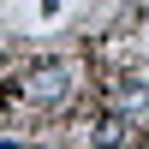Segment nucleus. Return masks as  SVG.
<instances>
[{"instance_id": "f257e3e1", "label": "nucleus", "mask_w": 149, "mask_h": 149, "mask_svg": "<svg viewBox=\"0 0 149 149\" xmlns=\"http://www.w3.org/2000/svg\"><path fill=\"white\" fill-rule=\"evenodd\" d=\"M30 95H36V102H60V95H66V66H42V72H30Z\"/></svg>"}]
</instances>
